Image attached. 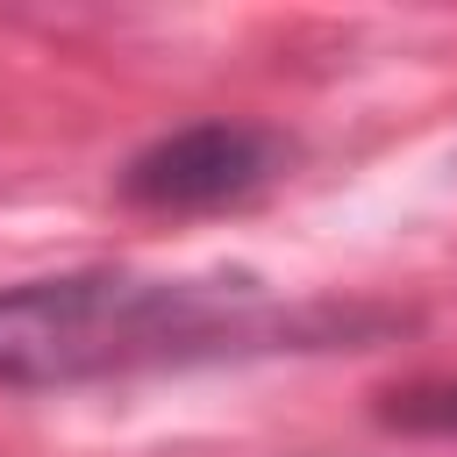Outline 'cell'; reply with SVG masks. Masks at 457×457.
Instances as JSON below:
<instances>
[{
    "label": "cell",
    "mask_w": 457,
    "mask_h": 457,
    "mask_svg": "<svg viewBox=\"0 0 457 457\" xmlns=\"http://www.w3.org/2000/svg\"><path fill=\"white\" fill-rule=\"evenodd\" d=\"M364 328H393L371 307H286L250 271L150 278L114 264L43 271L0 286V386L64 393L136 371H186L271 350H328Z\"/></svg>",
    "instance_id": "cell-1"
},
{
    "label": "cell",
    "mask_w": 457,
    "mask_h": 457,
    "mask_svg": "<svg viewBox=\"0 0 457 457\" xmlns=\"http://www.w3.org/2000/svg\"><path fill=\"white\" fill-rule=\"evenodd\" d=\"M286 164H293V143L278 129L243 121V114H207V121L150 136L121 164L114 186L143 214H221V207H243L264 186H278Z\"/></svg>",
    "instance_id": "cell-2"
},
{
    "label": "cell",
    "mask_w": 457,
    "mask_h": 457,
    "mask_svg": "<svg viewBox=\"0 0 457 457\" xmlns=\"http://www.w3.org/2000/svg\"><path fill=\"white\" fill-rule=\"evenodd\" d=\"M378 421L400 436H443L457 443V378H407L393 393H378Z\"/></svg>",
    "instance_id": "cell-3"
}]
</instances>
